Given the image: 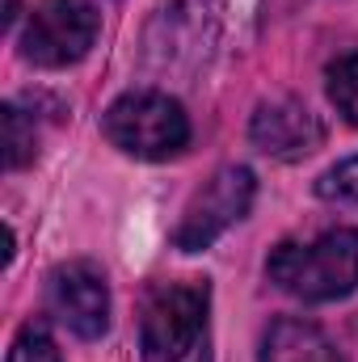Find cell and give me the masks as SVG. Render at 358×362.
I'll use <instances>...</instances> for the list:
<instances>
[{
  "label": "cell",
  "instance_id": "6da1fadb",
  "mask_svg": "<svg viewBox=\"0 0 358 362\" xmlns=\"http://www.w3.org/2000/svg\"><path fill=\"white\" fill-rule=\"evenodd\" d=\"M270 282L304 303H333L358 291V228H333L316 240H282L266 257Z\"/></svg>",
  "mask_w": 358,
  "mask_h": 362
},
{
  "label": "cell",
  "instance_id": "7a4b0ae2",
  "mask_svg": "<svg viewBox=\"0 0 358 362\" xmlns=\"http://www.w3.org/2000/svg\"><path fill=\"white\" fill-rule=\"evenodd\" d=\"M101 135L135 160H169L190 148V118L178 97L161 89H131L101 114Z\"/></svg>",
  "mask_w": 358,
  "mask_h": 362
},
{
  "label": "cell",
  "instance_id": "3957f363",
  "mask_svg": "<svg viewBox=\"0 0 358 362\" xmlns=\"http://www.w3.org/2000/svg\"><path fill=\"white\" fill-rule=\"evenodd\" d=\"M207 312H211L207 278L156 282L144 295V312H139L144 362H185L207 333Z\"/></svg>",
  "mask_w": 358,
  "mask_h": 362
},
{
  "label": "cell",
  "instance_id": "277c9868",
  "mask_svg": "<svg viewBox=\"0 0 358 362\" xmlns=\"http://www.w3.org/2000/svg\"><path fill=\"white\" fill-rule=\"evenodd\" d=\"M253 198H258V177H253V169H245V165H224V169H215L211 177L194 189V198L185 202L178 228H173V236H169L173 249H178V253H207L232 223H241V219L249 215Z\"/></svg>",
  "mask_w": 358,
  "mask_h": 362
},
{
  "label": "cell",
  "instance_id": "5b68a950",
  "mask_svg": "<svg viewBox=\"0 0 358 362\" xmlns=\"http://www.w3.org/2000/svg\"><path fill=\"white\" fill-rule=\"evenodd\" d=\"M97 30L101 13L93 8V0H38L17 47L34 68H72L93 51Z\"/></svg>",
  "mask_w": 358,
  "mask_h": 362
},
{
  "label": "cell",
  "instance_id": "8992f818",
  "mask_svg": "<svg viewBox=\"0 0 358 362\" xmlns=\"http://www.w3.org/2000/svg\"><path fill=\"white\" fill-rule=\"evenodd\" d=\"M219 0H165L148 30V55L161 68H198L219 38Z\"/></svg>",
  "mask_w": 358,
  "mask_h": 362
},
{
  "label": "cell",
  "instance_id": "52a82bcc",
  "mask_svg": "<svg viewBox=\"0 0 358 362\" xmlns=\"http://www.w3.org/2000/svg\"><path fill=\"white\" fill-rule=\"evenodd\" d=\"M47 308L51 316L76 333L81 341H97L110 333V282L93 262H64L47 274Z\"/></svg>",
  "mask_w": 358,
  "mask_h": 362
},
{
  "label": "cell",
  "instance_id": "ba28073f",
  "mask_svg": "<svg viewBox=\"0 0 358 362\" xmlns=\"http://www.w3.org/2000/svg\"><path fill=\"white\" fill-rule=\"evenodd\" d=\"M249 144L274 160H304L325 144V122L299 97H274L253 110Z\"/></svg>",
  "mask_w": 358,
  "mask_h": 362
},
{
  "label": "cell",
  "instance_id": "9c48e42d",
  "mask_svg": "<svg viewBox=\"0 0 358 362\" xmlns=\"http://www.w3.org/2000/svg\"><path fill=\"white\" fill-rule=\"evenodd\" d=\"M262 362H342L329 333L304 316H278L262 337Z\"/></svg>",
  "mask_w": 358,
  "mask_h": 362
},
{
  "label": "cell",
  "instance_id": "30bf717a",
  "mask_svg": "<svg viewBox=\"0 0 358 362\" xmlns=\"http://www.w3.org/2000/svg\"><path fill=\"white\" fill-rule=\"evenodd\" d=\"M0 122H4V169L17 173L38 156V131H34V118H25L13 101L0 110Z\"/></svg>",
  "mask_w": 358,
  "mask_h": 362
},
{
  "label": "cell",
  "instance_id": "8fae6325",
  "mask_svg": "<svg viewBox=\"0 0 358 362\" xmlns=\"http://www.w3.org/2000/svg\"><path fill=\"white\" fill-rule=\"evenodd\" d=\"M325 89H329V101L337 105V114L350 127H358V51L325 68Z\"/></svg>",
  "mask_w": 358,
  "mask_h": 362
},
{
  "label": "cell",
  "instance_id": "7c38bea8",
  "mask_svg": "<svg viewBox=\"0 0 358 362\" xmlns=\"http://www.w3.org/2000/svg\"><path fill=\"white\" fill-rule=\"evenodd\" d=\"M8 362H64V358H59V346L47 333V325L42 320H25L17 329L13 346H8Z\"/></svg>",
  "mask_w": 358,
  "mask_h": 362
},
{
  "label": "cell",
  "instance_id": "4fadbf2b",
  "mask_svg": "<svg viewBox=\"0 0 358 362\" xmlns=\"http://www.w3.org/2000/svg\"><path fill=\"white\" fill-rule=\"evenodd\" d=\"M316 194H321V198H337V202H358V156L333 165L329 173H321Z\"/></svg>",
  "mask_w": 358,
  "mask_h": 362
},
{
  "label": "cell",
  "instance_id": "5bb4252c",
  "mask_svg": "<svg viewBox=\"0 0 358 362\" xmlns=\"http://www.w3.org/2000/svg\"><path fill=\"white\" fill-rule=\"evenodd\" d=\"M17 21V0H4V25H13Z\"/></svg>",
  "mask_w": 358,
  "mask_h": 362
}]
</instances>
